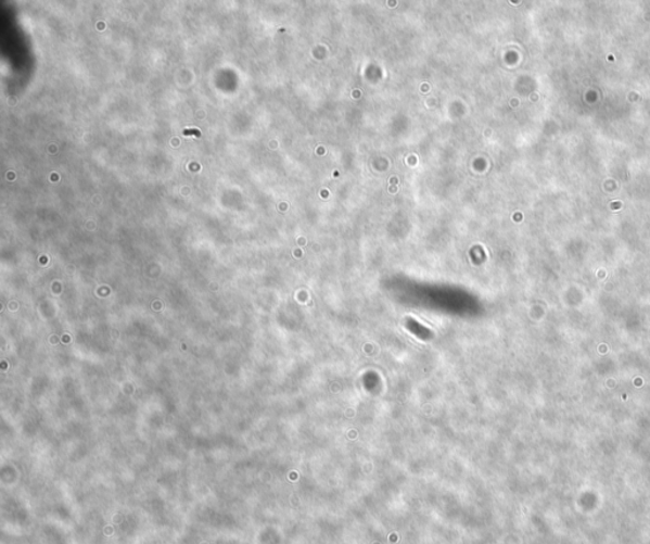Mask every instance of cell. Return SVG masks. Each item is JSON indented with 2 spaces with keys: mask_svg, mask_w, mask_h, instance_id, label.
<instances>
[{
  "mask_svg": "<svg viewBox=\"0 0 650 544\" xmlns=\"http://www.w3.org/2000/svg\"><path fill=\"white\" fill-rule=\"evenodd\" d=\"M184 134H186V136H190V134H196V136H199V132L197 131H193V130L186 131Z\"/></svg>",
  "mask_w": 650,
  "mask_h": 544,
  "instance_id": "cell-1",
  "label": "cell"
}]
</instances>
